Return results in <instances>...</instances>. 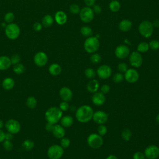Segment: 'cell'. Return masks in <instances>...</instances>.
Listing matches in <instances>:
<instances>
[{"mask_svg": "<svg viewBox=\"0 0 159 159\" xmlns=\"http://www.w3.org/2000/svg\"><path fill=\"white\" fill-rule=\"evenodd\" d=\"M11 58V63L12 65H16V64H17L19 63H20V57L19 55L17 54H14L12 55V57L10 58Z\"/></svg>", "mask_w": 159, "mask_h": 159, "instance_id": "45", "label": "cell"}, {"mask_svg": "<svg viewBox=\"0 0 159 159\" xmlns=\"http://www.w3.org/2000/svg\"><path fill=\"white\" fill-rule=\"evenodd\" d=\"M59 95L60 98L63 101L68 102L71 100L73 98V93L72 91L68 87L64 86L62 87L59 91Z\"/></svg>", "mask_w": 159, "mask_h": 159, "instance_id": "17", "label": "cell"}, {"mask_svg": "<svg viewBox=\"0 0 159 159\" xmlns=\"http://www.w3.org/2000/svg\"><path fill=\"white\" fill-rule=\"evenodd\" d=\"M143 153L147 159H157L159 157V147L155 145H150L145 148Z\"/></svg>", "mask_w": 159, "mask_h": 159, "instance_id": "10", "label": "cell"}, {"mask_svg": "<svg viewBox=\"0 0 159 159\" xmlns=\"http://www.w3.org/2000/svg\"><path fill=\"white\" fill-rule=\"evenodd\" d=\"M93 103L96 106H101L106 101V98L104 94L100 92H96L93 94L91 98Z\"/></svg>", "mask_w": 159, "mask_h": 159, "instance_id": "18", "label": "cell"}, {"mask_svg": "<svg viewBox=\"0 0 159 159\" xmlns=\"http://www.w3.org/2000/svg\"><path fill=\"white\" fill-rule=\"evenodd\" d=\"M96 74L99 78L106 80L111 76L112 69L109 65H102L98 67L96 71Z\"/></svg>", "mask_w": 159, "mask_h": 159, "instance_id": "11", "label": "cell"}, {"mask_svg": "<svg viewBox=\"0 0 159 159\" xmlns=\"http://www.w3.org/2000/svg\"><path fill=\"white\" fill-rule=\"evenodd\" d=\"M92 119L99 125L104 124L108 120V115L104 111H97L93 113Z\"/></svg>", "mask_w": 159, "mask_h": 159, "instance_id": "14", "label": "cell"}, {"mask_svg": "<svg viewBox=\"0 0 159 159\" xmlns=\"http://www.w3.org/2000/svg\"><path fill=\"white\" fill-rule=\"evenodd\" d=\"M5 35L10 40L17 39L20 34L19 26L16 23H9L6 25L4 30Z\"/></svg>", "mask_w": 159, "mask_h": 159, "instance_id": "3", "label": "cell"}, {"mask_svg": "<svg viewBox=\"0 0 159 159\" xmlns=\"http://www.w3.org/2000/svg\"><path fill=\"white\" fill-rule=\"evenodd\" d=\"M84 2L88 7H91L94 4L96 0H84Z\"/></svg>", "mask_w": 159, "mask_h": 159, "instance_id": "52", "label": "cell"}, {"mask_svg": "<svg viewBox=\"0 0 159 159\" xmlns=\"http://www.w3.org/2000/svg\"><path fill=\"white\" fill-rule=\"evenodd\" d=\"M12 65L11 58L6 55L0 56V70H6Z\"/></svg>", "mask_w": 159, "mask_h": 159, "instance_id": "21", "label": "cell"}, {"mask_svg": "<svg viewBox=\"0 0 159 159\" xmlns=\"http://www.w3.org/2000/svg\"><path fill=\"white\" fill-rule=\"evenodd\" d=\"M94 111L89 105H83L79 107L75 112V117L77 120L81 123H86L93 118Z\"/></svg>", "mask_w": 159, "mask_h": 159, "instance_id": "1", "label": "cell"}, {"mask_svg": "<svg viewBox=\"0 0 159 159\" xmlns=\"http://www.w3.org/2000/svg\"><path fill=\"white\" fill-rule=\"evenodd\" d=\"M155 120H156V122H157L158 124H159V114L157 115V116H156V117H155Z\"/></svg>", "mask_w": 159, "mask_h": 159, "instance_id": "58", "label": "cell"}, {"mask_svg": "<svg viewBox=\"0 0 159 159\" xmlns=\"http://www.w3.org/2000/svg\"><path fill=\"white\" fill-rule=\"evenodd\" d=\"M4 126V121L0 119V129H2Z\"/></svg>", "mask_w": 159, "mask_h": 159, "instance_id": "57", "label": "cell"}, {"mask_svg": "<svg viewBox=\"0 0 159 159\" xmlns=\"http://www.w3.org/2000/svg\"><path fill=\"white\" fill-rule=\"evenodd\" d=\"M124 77L127 82L129 83H135L139 78V74L136 70L130 68L127 69V70L124 73Z\"/></svg>", "mask_w": 159, "mask_h": 159, "instance_id": "13", "label": "cell"}, {"mask_svg": "<svg viewBox=\"0 0 159 159\" xmlns=\"http://www.w3.org/2000/svg\"><path fill=\"white\" fill-rule=\"evenodd\" d=\"M5 127L8 132H10L12 134H16L19 133L21 129L19 122L14 119L7 120L5 123Z\"/></svg>", "mask_w": 159, "mask_h": 159, "instance_id": "8", "label": "cell"}, {"mask_svg": "<svg viewBox=\"0 0 159 159\" xmlns=\"http://www.w3.org/2000/svg\"><path fill=\"white\" fill-rule=\"evenodd\" d=\"M90 61L94 64H98L101 61V57L98 53H93L90 57Z\"/></svg>", "mask_w": 159, "mask_h": 159, "instance_id": "38", "label": "cell"}, {"mask_svg": "<svg viewBox=\"0 0 159 159\" xmlns=\"http://www.w3.org/2000/svg\"><path fill=\"white\" fill-rule=\"evenodd\" d=\"M106 159H118V158L115 155H109Z\"/></svg>", "mask_w": 159, "mask_h": 159, "instance_id": "55", "label": "cell"}, {"mask_svg": "<svg viewBox=\"0 0 159 159\" xmlns=\"http://www.w3.org/2000/svg\"><path fill=\"white\" fill-rule=\"evenodd\" d=\"M70 11L71 13L73 14H76L78 13H80V6L76 4H72L70 6Z\"/></svg>", "mask_w": 159, "mask_h": 159, "instance_id": "42", "label": "cell"}, {"mask_svg": "<svg viewBox=\"0 0 159 159\" xmlns=\"http://www.w3.org/2000/svg\"><path fill=\"white\" fill-rule=\"evenodd\" d=\"M109 91H110L109 85L107 84H104L101 86V92L103 94H107L109 92Z\"/></svg>", "mask_w": 159, "mask_h": 159, "instance_id": "48", "label": "cell"}, {"mask_svg": "<svg viewBox=\"0 0 159 159\" xmlns=\"http://www.w3.org/2000/svg\"><path fill=\"white\" fill-rule=\"evenodd\" d=\"M109 9L112 12H117V11H119V9L120 8V2L117 0H112L109 3Z\"/></svg>", "mask_w": 159, "mask_h": 159, "instance_id": "29", "label": "cell"}, {"mask_svg": "<svg viewBox=\"0 0 159 159\" xmlns=\"http://www.w3.org/2000/svg\"><path fill=\"white\" fill-rule=\"evenodd\" d=\"M13 135L14 134H11L10 132L5 133V140H12V139H13Z\"/></svg>", "mask_w": 159, "mask_h": 159, "instance_id": "53", "label": "cell"}, {"mask_svg": "<svg viewBox=\"0 0 159 159\" xmlns=\"http://www.w3.org/2000/svg\"><path fill=\"white\" fill-rule=\"evenodd\" d=\"M117 69L120 73H125L128 69V66L126 63L124 62H121L119 63L117 66Z\"/></svg>", "mask_w": 159, "mask_h": 159, "instance_id": "44", "label": "cell"}, {"mask_svg": "<svg viewBox=\"0 0 159 159\" xmlns=\"http://www.w3.org/2000/svg\"><path fill=\"white\" fill-rule=\"evenodd\" d=\"M25 68L24 65L20 63L16 64L13 66L14 72L17 75L22 74L25 71Z\"/></svg>", "mask_w": 159, "mask_h": 159, "instance_id": "31", "label": "cell"}, {"mask_svg": "<svg viewBox=\"0 0 159 159\" xmlns=\"http://www.w3.org/2000/svg\"><path fill=\"white\" fill-rule=\"evenodd\" d=\"M129 62L135 68L140 67L143 63V58L140 53L139 52H133L129 55Z\"/></svg>", "mask_w": 159, "mask_h": 159, "instance_id": "12", "label": "cell"}, {"mask_svg": "<svg viewBox=\"0 0 159 159\" xmlns=\"http://www.w3.org/2000/svg\"><path fill=\"white\" fill-rule=\"evenodd\" d=\"M14 19H15V15L12 12H8L4 15V20L5 22H7L8 24L12 23V22L14 20Z\"/></svg>", "mask_w": 159, "mask_h": 159, "instance_id": "36", "label": "cell"}, {"mask_svg": "<svg viewBox=\"0 0 159 159\" xmlns=\"http://www.w3.org/2000/svg\"><path fill=\"white\" fill-rule=\"evenodd\" d=\"M55 20L58 25H63L67 21V16L62 11H57L55 14Z\"/></svg>", "mask_w": 159, "mask_h": 159, "instance_id": "20", "label": "cell"}, {"mask_svg": "<svg viewBox=\"0 0 159 159\" xmlns=\"http://www.w3.org/2000/svg\"><path fill=\"white\" fill-rule=\"evenodd\" d=\"M63 149L60 145H52L47 150V156L50 159H60L64 153Z\"/></svg>", "mask_w": 159, "mask_h": 159, "instance_id": "5", "label": "cell"}, {"mask_svg": "<svg viewBox=\"0 0 159 159\" xmlns=\"http://www.w3.org/2000/svg\"><path fill=\"white\" fill-rule=\"evenodd\" d=\"M3 147L7 151H10L13 148V143H12L11 140H4L3 142Z\"/></svg>", "mask_w": 159, "mask_h": 159, "instance_id": "43", "label": "cell"}, {"mask_svg": "<svg viewBox=\"0 0 159 159\" xmlns=\"http://www.w3.org/2000/svg\"><path fill=\"white\" fill-rule=\"evenodd\" d=\"M34 61L37 66L42 67L45 66L48 61L47 55L43 52H39L34 55Z\"/></svg>", "mask_w": 159, "mask_h": 159, "instance_id": "15", "label": "cell"}, {"mask_svg": "<svg viewBox=\"0 0 159 159\" xmlns=\"http://www.w3.org/2000/svg\"><path fill=\"white\" fill-rule=\"evenodd\" d=\"M99 88V83L98 80L95 79L91 80L86 84L87 90L92 93H94L98 91Z\"/></svg>", "mask_w": 159, "mask_h": 159, "instance_id": "22", "label": "cell"}, {"mask_svg": "<svg viewBox=\"0 0 159 159\" xmlns=\"http://www.w3.org/2000/svg\"><path fill=\"white\" fill-rule=\"evenodd\" d=\"M149 48L153 50H157L159 49V40H153L150 42L148 43Z\"/></svg>", "mask_w": 159, "mask_h": 159, "instance_id": "40", "label": "cell"}, {"mask_svg": "<svg viewBox=\"0 0 159 159\" xmlns=\"http://www.w3.org/2000/svg\"><path fill=\"white\" fill-rule=\"evenodd\" d=\"M113 81L114 83H119L120 82H122L123 81V80L124 79V75H122V73H116L112 77Z\"/></svg>", "mask_w": 159, "mask_h": 159, "instance_id": "37", "label": "cell"}, {"mask_svg": "<svg viewBox=\"0 0 159 159\" xmlns=\"http://www.w3.org/2000/svg\"><path fill=\"white\" fill-rule=\"evenodd\" d=\"M130 54L129 47L125 45H120L117 46L115 50V55L119 59H124Z\"/></svg>", "mask_w": 159, "mask_h": 159, "instance_id": "16", "label": "cell"}, {"mask_svg": "<svg viewBox=\"0 0 159 159\" xmlns=\"http://www.w3.org/2000/svg\"><path fill=\"white\" fill-rule=\"evenodd\" d=\"M62 116L63 111L59 107L55 106L50 107L45 113V117L47 122L53 124H57L60 120Z\"/></svg>", "mask_w": 159, "mask_h": 159, "instance_id": "2", "label": "cell"}, {"mask_svg": "<svg viewBox=\"0 0 159 159\" xmlns=\"http://www.w3.org/2000/svg\"><path fill=\"white\" fill-rule=\"evenodd\" d=\"M5 140V132L0 129V143L3 142Z\"/></svg>", "mask_w": 159, "mask_h": 159, "instance_id": "54", "label": "cell"}, {"mask_svg": "<svg viewBox=\"0 0 159 159\" xmlns=\"http://www.w3.org/2000/svg\"><path fill=\"white\" fill-rule=\"evenodd\" d=\"M80 17L81 20L85 22L88 23L93 20L94 18V12L90 7H84L80 9Z\"/></svg>", "mask_w": 159, "mask_h": 159, "instance_id": "9", "label": "cell"}, {"mask_svg": "<svg viewBox=\"0 0 159 159\" xmlns=\"http://www.w3.org/2000/svg\"><path fill=\"white\" fill-rule=\"evenodd\" d=\"M132 27V22L129 19H124L119 24V29L124 32L129 31Z\"/></svg>", "mask_w": 159, "mask_h": 159, "instance_id": "23", "label": "cell"}, {"mask_svg": "<svg viewBox=\"0 0 159 159\" xmlns=\"http://www.w3.org/2000/svg\"><path fill=\"white\" fill-rule=\"evenodd\" d=\"M54 19L53 17L49 14H47L45 16H43L42 20V24L45 27H49L52 25L53 24Z\"/></svg>", "mask_w": 159, "mask_h": 159, "instance_id": "27", "label": "cell"}, {"mask_svg": "<svg viewBox=\"0 0 159 159\" xmlns=\"http://www.w3.org/2000/svg\"><path fill=\"white\" fill-rule=\"evenodd\" d=\"M146 159H147V158H146Z\"/></svg>", "mask_w": 159, "mask_h": 159, "instance_id": "59", "label": "cell"}, {"mask_svg": "<svg viewBox=\"0 0 159 159\" xmlns=\"http://www.w3.org/2000/svg\"><path fill=\"white\" fill-rule=\"evenodd\" d=\"M100 43L97 37L91 36L86 39L84 43V50L89 53H93L96 52L99 47Z\"/></svg>", "mask_w": 159, "mask_h": 159, "instance_id": "4", "label": "cell"}, {"mask_svg": "<svg viewBox=\"0 0 159 159\" xmlns=\"http://www.w3.org/2000/svg\"><path fill=\"white\" fill-rule=\"evenodd\" d=\"M107 132V129L106 126L104 124H101L99 125L98 127V133L99 135L101 136H104L105 135Z\"/></svg>", "mask_w": 159, "mask_h": 159, "instance_id": "39", "label": "cell"}, {"mask_svg": "<svg viewBox=\"0 0 159 159\" xmlns=\"http://www.w3.org/2000/svg\"><path fill=\"white\" fill-rule=\"evenodd\" d=\"M52 134L57 139H61L65 137V128L59 124H55L53 129L52 130Z\"/></svg>", "mask_w": 159, "mask_h": 159, "instance_id": "19", "label": "cell"}, {"mask_svg": "<svg viewBox=\"0 0 159 159\" xmlns=\"http://www.w3.org/2000/svg\"><path fill=\"white\" fill-rule=\"evenodd\" d=\"M15 86L14 80L10 77H7L4 78L2 82V86L6 90H11Z\"/></svg>", "mask_w": 159, "mask_h": 159, "instance_id": "25", "label": "cell"}, {"mask_svg": "<svg viewBox=\"0 0 159 159\" xmlns=\"http://www.w3.org/2000/svg\"><path fill=\"white\" fill-rule=\"evenodd\" d=\"M122 138L125 141H129L132 137V132L129 129L125 128L121 132Z\"/></svg>", "mask_w": 159, "mask_h": 159, "instance_id": "33", "label": "cell"}, {"mask_svg": "<svg viewBox=\"0 0 159 159\" xmlns=\"http://www.w3.org/2000/svg\"><path fill=\"white\" fill-rule=\"evenodd\" d=\"M37 99L34 96H29L26 100V105L30 109H34L37 106Z\"/></svg>", "mask_w": 159, "mask_h": 159, "instance_id": "30", "label": "cell"}, {"mask_svg": "<svg viewBox=\"0 0 159 159\" xmlns=\"http://www.w3.org/2000/svg\"><path fill=\"white\" fill-rule=\"evenodd\" d=\"M60 121L61 125H62L64 128H68L73 125V118L70 115H66L62 116Z\"/></svg>", "mask_w": 159, "mask_h": 159, "instance_id": "24", "label": "cell"}, {"mask_svg": "<svg viewBox=\"0 0 159 159\" xmlns=\"http://www.w3.org/2000/svg\"><path fill=\"white\" fill-rule=\"evenodd\" d=\"M54 125H55V124L47 122L46 125H45L46 130L48 131V132H52V130L53 129V127H54Z\"/></svg>", "mask_w": 159, "mask_h": 159, "instance_id": "51", "label": "cell"}, {"mask_svg": "<svg viewBox=\"0 0 159 159\" xmlns=\"http://www.w3.org/2000/svg\"><path fill=\"white\" fill-rule=\"evenodd\" d=\"M133 159H146V158L143 153L138 151L134 153Z\"/></svg>", "mask_w": 159, "mask_h": 159, "instance_id": "47", "label": "cell"}, {"mask_svg": "<svg viewBox=\"0 0 159 159\" xmlns=\"http://www.w3.org/2000/svg\"><path fill=\"white\" fill-rule=\"evenodd\" d=\"M81 34L86 37H91L93 35V30L92 29L88 26H83L80 29Z\"/></svg>", "mask_w": 159, "mask_h": 159, "instance_id": "32", "label": "cell"}, {"mask_svg": "<svg viewBox=\"0 0 159 159\" xmlns=\"http://www.w3.org/2000/svg\"><path fill=\"white\" fill-rule=\"evenodd\" d=\"M149 49L148 43L145 42H140L137 46V52L140 53H145Z\"/></svg>", "mask_w": 159, "mask_h": 159, "instance_id": "34", "label": "cell"}, {"mask_svg": "<svg viewBox=\"0 0 159 159\" xmlns=\"http://www.w3.org/2000/svg\"><path fill=\"white\" fill-rule=\"evenodd\" d=\"M88 145L93 149H98L103 144L102 137L98 134H91L87 138Z\"/></svg>", "mask_w": 159, "mask_h": 159, "instance_id": "6", "label": "cell"}, {"mask_svg": "<svg viewBox=\"0 0 159 159\" xmlns=\"http://www.w3.org/2000/svg\"><path fill=\"white\" fill-rule=\"evenodd\" d=\"M139 31L143 37L148 38L153 32V26L150 21L143 20L139 24Z\"/></svg>", "mask_w": 159, "mask_h": 159, "instance_id": "7", "label": "cell"}, {"mask_svg": "<svg viewBox=\"0 0 159 159\" xmlns=\"http://www.w3.org/2000/svg\"><path fill=\"white\" fill-rule=\"evenodd\" d=\"M61 111H66L68 110L69 107H70V106H69V104L68 103V102L66 101H62L60 102V105H59V107H58Z\"/></svg>", "mask_w": 159, "mask_h": 159, "instance_id": "46", "label": "cell"}, {"mask_svg": "<svg viewBox=\"0 0 159 159\" xmlns=\"http://www.w3.org/2000/svg\"><path fill=\"white\" fill-rule=\"evenodd\" d=\"M70 145V140L67 137H63L61 139L60 141V145L63 148H68Z\"/></svg>", "mask_w": 159, "mask_h": 159, "instance_id": "41", "label": "cell"}, {"mask_svg": "<svg viewBox=\"0 0 159 159\" xmlns=\"http://www.w3.org/2000/svg\"><path fill=\"white\" fill-rule=\"evenodd\" d=\"M34 145H35L34 142L30 139L25 140L22 144L23 148L26 151L31 150L34 147Z\"/></svg>", "mask_w": 159, "mask_h": 159, "instance_id": "28", "label": "cell"}, {"mask_svg": "<svg viewBox=\"0 0 159 159\" xmlns=\"http://www.w3.org/2000/svg\"><path fill=\"white\" fill-rule=\"evenodd\" d=\"M93 6V11L94 13H96V14H100L101 12L102 8H101V7L99 5H98V4H94Z\"/></svg>", "mask_w": 159, "mask_h": 159, "instance_id": "50", "label": "cell"}, {"mask_svg": "<svg viewBox=\"0 0 159 159\" xmlns=\"http://www.w3.org/2000/svg\"><path fill=\"white\" fill-rule=\"evenodd\" d=\"M61 67L58 63H52L50 65L48 68L49 73L53 76H57L60 75L61 72Z\"/></svg>", "mask_w": 159, "mask_h": 159, "instance_id": "26", "label": "cell"}, {"mask_svg": "<svg viewBox=\"0 0 159 159\" xmlns=\"http://www.w3.org/2000/svg\"><path fill=\"white\" fill-rule=\"evenodd\" d=\"M42 24L40 22H35L34 24H33V29L35 31H37V32H39V31H40L42 29Z\"/></svg>", "mask_w": 159, "mask_h": 159, "instance_id": "49", "label": "cell"}, {"mask_svg": "<svg viewBox=\"0 0 159 159\" xmlns=\"http://www.w3.org/2000/svg\"><path fill=\"white\" fill-rule=\"evenodd\" d=\"M153 26H155V27H159V20H156L153 22V23L152 24Z\"/></svg>", "mask_w": 159, "mask_h": 159, "instance_id": "56", "label": "cell"}, {"mask_svg": "<svg viewBox=\"0 0 159 159\" xmlns=\"http://www.w3.org/2000/svg\"><path fill=\"white\" fill-rule=\"evenodd\" d=\"M84 75L88 79H94L96 75V72L94 71L93 68H88L85 70L84 71Z\"/></svg>", "mask_w": 159, "mask_h": 159, "instance_id": "35", "label": "cell"}]
</instances>
